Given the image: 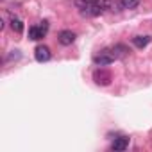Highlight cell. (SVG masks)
<instances>
[{"instance_id":"cell-1","label":"cell","mask_w":152,"mask_h":152,"mask_svg":"<svg viewBox=\"0 0 152 152\" xmlns=\"http://www.w3.org/2000/svg\"><path fill=\"white\" fill-rule=\"evenodd\" d=\"M75 7L83 16H100L104 11L102 0H75Z\"/></svg>"},{"instance_id":"cell-2","label":"cell","mask_w":152,"mask_h":152,"mask_svg":"<svg viewBox=\"0 0 152 152\" xmlns=\"http://www.w3.org/2000/svg\"><path fill=\"white\" fill-rule=\"evenodd\" d=\"M116 59H118V57H116V54H115L113 48H104V50H100L99 54L93 56V63H95L97 66H107V64L115 63Z\"/></svg>"},{"instance_id":"cell-3","label":"cell","mask_w":152,"mask_h":152,"mask_svg":"<svg viewBox=\"0 0 152 152\" xmlns=\"http://www.w3.org/2000/svg\"><path fill=\"white\" fill-rule=\"evenodd\" d=\"M47 32H48V22L43 20V22H39L38 25H32V27L29 29V39L39 41V39H43V38L47 36Z\"/></svg>"},{"instance_id":"cell-4","label":"cell","mask_w":152,"mask_h":152,"mask_svg":"<svg viewBox=\"0 0 152 152\" xmlns=\"http://www.w3.org/2000/svg\"><path fill=\"white\" fill-rule=\"evenodd\" d=\"M93 81H95L99 86H107V84H111L113 77H111V73H109L107 70H104V68H97V70L93 72Z\"/></svg>"},{"instance_id":"cell-5","label":"cell","mask_w":152,"mask_h":152,"mask_svg":"<svg viewBox=\"0 0 152 152\" xmlns=\"http://www.w3.org/2000/svg\"><path fill=\"white\" fill-rule=\"evenodd\" d=\"M34 57H36L38 63H47V61L52 57L50 48H48L47 45H38V47L34 48Z\"/></svg>"},{"instance_id":"cell-6","label":"cell","mask_w":152,"mask_h":152,"mask_svg":"<svg viewBox=\"0 0 152 152\" xmlns=\"http://www.w3.org/2000/svg\"><path fill=\"white\" fill-rule=\"evenodd\" d=\"M129 147V138L127 136H118V138H115V141L111 143V148L115 150V152H122V150H125Z\"/></svg>"},{"instance_id":"cell-7","label":"cell","mask_w":152,"mask_h":152,"mask_svg":"<svg viewBox=\"0 0 152 152\" xmlns=\"http://www.w3.org/2000/svg\"><path fill=\"white\" fill-rule=\"evenodd\" d=\"M57 39H59L61 45L68 47V45H72L75 41V32H72V31H61L59 36H57Z\"/></svg>"},{"instance_id":"cell-8","label":"cell","mask_w":152,"mask_h":152,"mask_svg":"<svg viewBox=\"0 0 152 152\" xmlns=\"http://www.w3.org/2000/svg\"><path fill=\"white\" fill-rule=\"evenodd\" d=\"M102 4H104V9L107 11H113V13H118L122 11V0H102Z\"/></svg>"},{"instance_id":"cell-9","label":"cell","mask_w":152,"mask_h":152,"mask_svg":"<svg viewBox=\"0 0 152 152\" xmlns=\"http://www.w3.org/2000/svg\"><path fill=\"white\" fill-rule=\"evenodd\" d=\"M150 41H152L150 36H134V38H132V45H134L136 48H145Z\"/></svg>"},{"instance_id":"cell-10","label":"cell","mask_w":152,"mask_h":152,"mask_svg":"<svg viewBox=\"0 0 152 152\" xmlns=\"http://www.w3.org/2000/svg\"><path fill=\"white\" fill-rule=\"evenodd\" d=\"M113 50H115V54H116V57H118V59H122V57L129 56V52H131V50H129L125 45H122V43L115 45V47H113Z\"/></svg>"},{"instance_id":"cell-11","label":"cell","mask_w":152,"mask_h":152,"mask_svg":"<svg viewBox=\"0 0 152 152\" xmlns=\"http://www.w3.org/2000/svg\"><path fill=\"white\" fill-rule=\"evenodd\" d=\"M11 29H13L16 34H22V32H23V23H22V20L16 18V16H13V18H11Z\"/></svg>"},{"instance_id":"cell-12","label":"cell","mask_w":152,"mask_h":152,"mask_svg":"<svg viewBox=\"0 0 152 152\" xmlns=\"http://www.w3.org/2000/svg\"><path fill=\"white\" fill-rule=\"evenodd\" d=\"M138 4H140V0H122L124 9H134V7H138Z\"/></svg>"}]
</instances>
